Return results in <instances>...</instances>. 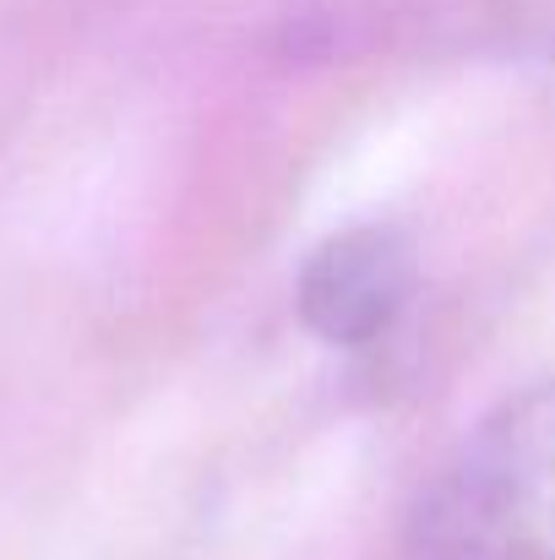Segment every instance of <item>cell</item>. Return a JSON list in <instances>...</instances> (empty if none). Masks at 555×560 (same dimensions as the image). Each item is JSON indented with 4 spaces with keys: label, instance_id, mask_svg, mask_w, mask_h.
<instances>
[{
    "label": "cell",
    "instance_id": "7a4b0ae2",
    "mask_svg": "<svg viewBox=\"0 0 555 560\" xmlns=\"http://www.w3.org/2000/svg\"><path fill=\"white\" fill-rule=\"evenodd\" d=\"M414 261L392 229L333 234L300 272V316L338 349H360L381 338L408 305Z\"/></svg>",
    "mask_w": 555,
    "mask_h": 560
},
{
    "label": "cell",
    "instance_id": "6da1fadb",
    "mask_svg": "<svg viewBox=\"0 0 555 560\" xmlns=\"http://www.w3.org/2000/svg\"><path fill=\"white\" fill-rule=\"evenodd\" d=\"M414 539L430 560H555V375L452 452L419 501Z\"/></svg>",
    "mask_w": 555,
    "mask_h": 560
}]
</instances>
